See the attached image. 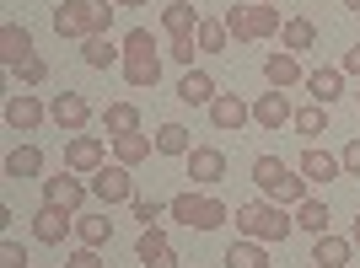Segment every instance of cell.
I'll return each instance as SVG.
<instances>
[{
	"label": "cell",
	"instance_id": "35",
	"mask_svg": "<svg viewBox=\"0 0 360 268\" xmlns=\"http://www.w3.org/2000/svg\"><path fill=\"white\" fill-rule=\"evenodd\" d=\"M167 247H172V241H167V231H162V225H150V231H140L135 257H140V263H150V257H156V253H167Z\"/></svg>",
	"mask_w": 360,
	"mask_h": 268
},
{
	"label": "cell",
	"instance_id": "33",
	"mask_svg": "<svg viewBox=\"0 0 360 268\" xmlns=\"http://www.w3.org/2000/svg\"><path fill=\"white\" fill-rule=\"evenodd\" d=\"M226 32H231V43H253V6H226Z\"/></svg>",
	"mask_w": 360,
	"mask_h": 268
},
{
	"label": "cell",
	"instance_id": "45",
	"mask_svg": "<svg viewBox=\"0 0 360 268\" xmlns=\"http://www.w3.org/2000/svg\"><path fill=\"white\" fill-rule=\"evenodd\" d=\"M113 6H150V0H113Z\"/></svg>",
	"mask_w": 360,
	"mask_h": 268
},
{
	"label": "cell",
	"instance_id": "23",
	"mask_svg": "<svg viewBox=\"0 0 360 268\" xmlns=\"http://www.w3.org/2000/svg\"><path fill=\"white\" fill-rule=\"evenodd\" d=\"M81 60H86L91 70H108V65H124V43H113L108 32H97V38H81Z\"/></svg>",
	"mask_w": 360,
	"mask_h": 268
},
{
	"label": "cell",
	"instance_id": "15",
	"mask_svg": "<svg viewBox=\"0 0 360 268\" xmlns=\"http://www.w3.org/2000/svg\"><path fill=\"white\" fill-rule=\"evenodd\" d=\"M248 119H253V102H242L237 91H221V97L210 102V123H215L221 134H237Z\"/></svg>",
	"mask_w": 360,
	"mask_h": 268
},
{
	"label": "cell",
	"instance_id": "24",
	"mask_svg": "<svg viewBox=\"0 0 360 268\" xmlns=\"http://www.w3.org/2000/svg\"><path fill=\"white\" fill-rule=\"evenodd\" d=\"M280 48H285V54H307V48H317V22H312V16H290L285 27H280Z\"/></svg>",
	"mask_w": 360,
	"mask_h": 268
},
{
	"label": "cell",
	"instance_id": "37",
	"mask_svg": "<svg viewBox=\"0 0 360 268\" xmlns=\"http://www.w3.org/2000/svg\"><path fill=\"white\" fill-rule=\"evenodd\" d=\"M167 54H172L178 65H188V70H194V54H205V48H199V32H188V38H172V48H167Z\"/></svg>",
	"mask_w": 360,
	"mask_h": 268
},
{
	"label": "cell",
	"instance_id": "49",
	"mask_svg": "<svg viewBox=\"0 0 360 268\" xmlns=\"http://www.w3.org/2000/svg\"><path fill=\"white\" fill-rule=\"evenodd\" d=\"M194 268H199V263H194Z\"/></svg>",
	"mask_w": 360,
	"mask_h": 268
},
{
	"label": "cell",
	"instance_id": "17",
	"mask_svg": "<svg viewBox=\"0 0 360 268\" xmlns=\"http://www.w3.org/2000/svg\"><path fill=\"white\" fill-rule=\"evenodd\" d=\"M301 86H307V97H312V102L328 107V102H339V97H345V70H339V65H323V70H312Z\"/></svg>",
	"mask_w": 360,
	"mask_h": 268
},
{
	"label": "cell",
	"instance_id": "29",
	"mask_svg": "<svg viewBox=\"0 0 360 268\" xmlns=\"http://www.w3.org/2000/svg\"><path fill=\"white\" fill-rule=\"evenodd\" d=\"M38 172H44V150L38 145H16L6 156V177H38Z\"/></svg>",
	"mask_w": 360,
	"mask_h": 268
},
{
	"label": "cell",
	"instance_id": "41",
	"mask_svg": "<svg viewBox=\"0 0 360 268\" xmlns=\"http://www.w3.org/2000/svg\"><path fill=\"white\" fill-rule=\"evenodd\" d=\"M339 161H345V172H349V177H360V140H349V145L339 150Z\"/></svg>",
	"mask_w": 360,
	"mask_h": 268
},
{
	"label": "cell",
	"instance_id": "7",
	"mask_svg": "<svg viewBox=\"0 0 360 268\" xmlns=\"http://www.w3.org/2000/svg\"><path fill=\"white\" fill-rule=\"evenodd\" d=\"M65 166L81 172V177H91L97 166H108V140L103 134H70L65 140Z\"/></svg>",
	"mask_w": 360,
	"mask_h": 268
},
{
	"label": "cell",
	"instance_id": "30",
	"mask_svg": "<svg viewBox=\"0 0 360 268\" xmlns=\"http://www.w3.org/2000/svg\"><path fill=\"white\" fill-rule=\"evenodd\" d=\"M188 150H194V134L183 123H162L156 129V156H188Z\"/></svg>",
	"mask_w": 360,
	"mask_h": 268
},
{
	"label": "cell",
	"instance_id": "4",
	"mask_svg": "<svg viewBox=\"0 0 360 268\" xmlns=\"http://www.w3.org/2000/svg\"><path fill=\"white\" fill-rule=\"evenodd\" d=\"M253 182H258V194H264V199H274V204H285V209H296L301 199H307V177L290 172L280 156H258V161H253Z\"/></svg>",
	"mask_w": 360,
	"mask_h": 268
},
{
	"label": "cell",
	"instance_id": "2",
	"mask_svg": "<svg viewBox=\"0 0 360 268\" xmlns=\"http://www.w3.org/2000/svg\"><path fill=\"white\" fill-rule=\"evenodd\" d=\"M290 231H296V220L285 215V204H274V199H253V204H242L237 209V236L248 241H285Z\"/></svg>",
	"mask_w": 360,
	"mask_h": 268
},
{
	"label": "cell",
	"instance_id": "11",
	"mask_svg": "<svg viewBox=\"0 0 360 268\" xmlns=\"http://www.w3.org/2000/svg\"><path fill=\"white\" fill-rule=\"evenodd\" d=\"M32 32L22 27V22H6V27H0V65H6V70H22V65L27 60H38V54H32Z\"/></svg>",
	"mask_w": 360,
	"mask_h": 268
},
{
	"label": "cell",
	"instance_id": "5",
	"mask_svg": "<svg viewBox=\"0 0 360 268\" xmlns=\"http://www.w3.org/2000/svg\"><path fill=\"white\" fill-rule=\"evenodd\" d=\"M167 209H172V220H178V225H188V231H215V225H226V220H231V209H226L221 199L194 194V188H188V194H178Z\"/></svg>",
	"mask_w": 360,
	"mask_h": 268
},
{
	"label": "cell",
	"instance_id": "36",
	"mask_svg": "<svg viewBox=\"0 0 360 268\" xmlns=\"http://www.w3.org/2000/svg\"><path fill=\"white\" fill-rule=\"evenodd\" d=\"M129 209H135L140 231H150V225H162L167 215H172V209H167V204H156V199H135V204H129Z\"/></svg>",
	"mask_w": 360,
	"mask_h": 268
},
{
	"label": "cell",
	"instance_id": "12",
	"mask_svg": "<svg viewBox=\"0 0 360 268\" xmlns=\"http://www.w3.org/2000/svg\"><path fill=\"white\" fill-rule=\"evenodd\" d=\"M49 119L60 123L65 134H81V129H86V119H91V102L81 97V91H60V97L49 102Z\"/></svg>",
	"mask_w": 360,
	"mask_h": 268
},
{
	"label": "cell",
	"instance_id": "27",
	"mask_svg": "<svg viewBox=\"0 0 360 268\" xmlns=\"http://www.w3.org/2000/svg\"><path fill=\"white\" fill-rule=\"evenodd\" d=\"M226 268H269V253H264V241L237 236L231 247H226Z\"/></svg>",
	"mask_w": 360,
	"mask_h": 268
},
{
	"label": "cell",
	"instance_id": "21",
	"mask_svg": "<svg viewBox=\"0 0 360 268\" xmlns=\"http://www.w3.org/2000/svg\"><path fill=\"white\" fill-rule=\"evenodd\" d=\"M75 241H81V247H108V241H113V220H108V209L75 215Z\"/></svg>",
	"mask_w": 360,
	"mask_h": 268
},
{
	"label": "cell",
	"instance_id": "34",
	"mask_svg": "<svg viewBox=\"0 0 360 268\" xmlns=\"http://www.w3.org/2000/svg\"><path fill=\"white\" fill-rule=\"evenodd\" d=\"M280 6H269V0H258L253 6V38H280Z\"/></svg>",
	"mask_w": 360,
	"mask_h": 268
},
{
	"label": "cell",
	"instance_id": "28",
	"mask_svg": "<svg viewBox=\"0 0 360 268\" xmlns=\"http://www.w3.org/2000/svg\"><path fill=\"white\" fill-rule=\"evenodd\" d=\"M103 123H108V140H119V134H140V107L135 102H108Z\"/></svg>",
	"mask_w": 360,
	"mask_h": 268
},
{
	"label": "cell",
	"instance_id": "44",
	"mask_svg": "<svg viewBox=\"0 0 360 268\" xmlns=\"http://www.w3.org/2000/svg\"><path fill=\"white\" fill-rule=\"evenodd\" d=\"M349 241H355V247H360V215H355V220H349Z\"/></svg>",
	"mask_w": 360,
	"mask_h": 268
},
{
	"label": "cell",
	"instance_id": "38",
	"mask_svg": "<svg viewBox=\"0 0 360 268\" xmlns=\"http://www.w3.org/2000/svg\"><path fill=\"white\" fill-rule=\"evenodd\" d=\"M16 75V81H22V86H44V81H49V60H27V65H22V70H11Z\"/></svg>",
	"mask_w": 360,
	"mask_h": 268
},
{
	"label": "cell",
	"instance_id": "16",
	"mask_svg": "<svg viewBox=\"0 0 360 268\" xmlns=\"http://www.w3.org/2000/svg\"><path fill=\"white\" fill-rule=\"evenodd\" d=\"M264 81H269L274 91L301 86V81H307V70H301V54H285V48H280V54H269V60H264Z\"/></svg>",
	"mask_w": 360,
	"mask_h": 268
},
{
	"label": "cell",
	"instance_id": "18",
	"mask_svg": "<svg viewBox=\"0 0 360 268\" xmlns=\"http://www.w3.org/2000/svg\"><path fill=\"white\" fill-rule=\"evenodd\" d=\"M349 253H355V241H349V236H333V231L312 236V263L317 268H345Z\"/></svg>",
	"mask_w": 360,
	"mask_h": 268
},
{
	"label": "cell",
	"instance_id": "13",
	"mask_svg": "<svg viewBox=\"0 0 360 268\" xmlns=\"http://www.w3.org/2000/svg\"><path fill=\"white\" fill-rule=\"evenodd\" d=\"M44 119H49V107L38 102L32 91H16L11 102H6V129H16V134H32Z\"/></svg>",
	"mask_w": 360,
	"mask_h": 268
},
{
	"label": "cell",
	"instance_id": "48",
	"mask_svg": "<svg viewBox=\"0 0 360 268\" xmlns=\"http://www.w3.org/2000/svg\"><path fill=\"white\" fill-rule=\"evenodd\" d=\"M269 6H274V0H269Z\"/></svg>",
	"mask_w": 360,
	"mask_h": 268
},
{
	"label": "cell",
	"instance_id": "9",
	"mask_svg": "<svg viewBox=\"0 0 360 268\" xmlns=\"http://www.w3.org/2000/svg\"><path fill=\"white\" fill-rule=\"evenodd\" d=\"M75 231V215L60 204H38V215H32V236L44 241V247H60L65 236Z\"/></svg>",
	"mask_w": 360,
	"mask_h": 268
},
{
	"label": "cell",
	"instance_id": "40",
	"mask_svg": "<svg viewBox=\"0 0 360 268\" xmlns=\"http://www.w3.org/2000/svg\"><path fill=\"white\" fill-rule=\"evenodd\" d=\"M0 268H27V247L6 241V247H0Z\"/></svg>",
	"mask_w": 360,
	"mask_h": 268
},
{
	"label": "cell",
	"instance_id": "42",
	"mask_svg": "<svg viewBox=\"0 0 360 268\" xmlns=\"http://www.w3.org/2000/svg\"><path fill=\"white\" fill-rule=\"evenodd\" d=\"M140 268H178V253L167 247V253H156V257H150V263H140Z\"/></svg>",
	"mask_w": 360,
	"mask_h": 268
},
{
	"label": "cell",
	"instance_id": "14",
	"mask_svg": "<svg viewBox=\"0 0 360 268\" xmlns=\"http://www.w3.org/2000/svg\"><path fill=\"white\" fill-rule=\"evenodd\" d=\"M290 119H296V113H290V97H285V91H274V86L253 102V123H258V129H269V134H280Z\"/></svg>",
	"mask_w": 360,
	"mask_h": 268
},
{
	"label": "cell",
	"instance_id": "47",
	"mask_svg": "<svg viewBox=\"0 0 360 268\" xmlns=\"http://www.w3.org/2000/svg\"><path fill=\"white\" fill-rule=\"evenodd\" d=\"M355 102H360V86H355Z\"/></svg>",
	"mask_w": 360,
	"mask_h": 268
},
{
	"label": "cell",
	"instance_id": "3",
	"mask_svg": "<svg viewBox=\"0 0 360 268\" xmlns=\"http://www.w3.org/2000/svg\"><path fill=\"white\" fill-rule=\"evenodd\" d=\"M124 81L135 91H146V86H156L162 81V54H156V38H150L146 27H129L124 32Z\"/></svg>",
	"mask_w": 360,
	"mask_h": 268
},
{
	"label": "cell",
	"instance_id": "8",
	"mask_svg": "<svg viewBox=\"0 0 360 268\" xmlns=\"http://www.w3.org/2000/svg\"><path fill=\"white\" fill-rule=\"evenodd\" d=\"M86 182H81V172H70L65 166L60 177H44V204H60V209H70V215H81V204H86Z\"/></svg>",
	"mask_w": 360,
	"mask_h": 268
},
{
	"label": "cell",
	"instance_id": "1",
	"mask_svg": "<svg viewBox=\"0 0 360 268\" xmlns=\"http://www.w3.org/2000/svg\"><path fill=\"white\" fill-rule=\"evenodd\" d=\"M113 0H65L54 6V32L60 38H97V32L113 27Z\"/></svg>",
	"mask_w": 360,
	"mask_h": 268
},
{
	"label": "cell",
	"instance_id": "39",
	"mask_svg": "<svg viewBox=\"0 0 360 268\" xmlns=\"http://www.w3.org/2000/svg\"><path fill=\"white\" fill-rule=\"evenodd\" d=\"M65 268H103V247H75L65 257Z\"/></svg>",
	"mask_w": 360,
	"mask_h": 268
},
{
	"label": "cell",
	"instance_id": "32",
	"mask_svg": "<svg viewBox=\"0 0 360 268\" xmlns=\"http://www.w3.org/2000/svg\"><path fill=\"white\" fill-rule=\"evenodd\" d=\"M290 129H296V134H307V140H317V134H328V107H323V102L301 107L296 119H290Z\"/></svg>",
	"mask_w": 360,
	"mask_h": 268
},
{
	"label": "cell",
	"instance_id": "43",
	"mask_svg": "<svg viewBox=\"0 0 360 268\" xmlns=\"http://www.w3.org/2000/svg\"><path fill=\"white\" fill-rule=\"evenodd\" d=\"M339 70H345V75H360V43L345 54V65H339Z\"/></svg>",
	"mask_w": 360,
	"mask_h": 268
},
{
	"label": "cell",
	"instance_id": "46",
	"mask_svg": "<svg viewBox=\"0 0 360 268\" xmlns=\"http://www.w3.org/2000/svg\"><path fill=\"white\" fill-rule=\"evenodd\" d=\"M339 6H345V11H360V0H339Z\"/></svg>",
	"mask_w": 360,
	"mask_h": 268
},
{
	"label": "cell",
	"instance_id": "31",
	"mask_svg": "<svg viewBox=\"0 0 360 268\" xmlns=\"http://www.w3.org/2000/svg\"><path fill=\"white\" fill-rule=\"evenodd\" d=\"M199 48H205V54H226V48H231V32H226L221 16H205V22H199Z\"/></svg>",
	"mask_w": 360,
	"mask_h": 268
},
{
	"label": "cell",
	"instance_id": "10",
	"mask_svg": "<svg viewBox=\"0 0 360 268\" xmlns=\"http://www.w3.org/2000/svg\"><path fill=\"white\" fill-rule=\"evenodd\" d=\"M183 161H188V177H194V188H215V182L226 177V150H215V145H194Z\"/></svg>",
	"mask_w": 360,
	"mask_h": 268
},
{
	"label": "cell",
	"instance_id": "6",
	"mask_svg": "<svg viewBox=\"0 0 360 268\" xmlns=\"http://www.w3.org/2000/svg\"><path fill=\"white\" fill-rule=\"evenodd\" d=\"M86 188H91V199H97V204H108V209H113V204H135V177H129V166H119V161H113V166H97V172H91V177H86Z\"/></svg>",
	"mask_w": 360,
	"mask_h": 268
},
{
	"label": "cell",
	"instance_id": "19",
	"mask_svg": "<svg viewBox=\"0 0 360 268\" xmlns=\"http://www.w3.org/2000/svg\"><path fill=\"white\" fill-rule=\"evenodd\" d=\"M296 172H301L307 182H333L339 172H345V161H339V156H328V150H317V145H307V150H301V166H296Z\"/></svg>",
	"mask_w": 360,
	"mask_h": 268
},
{
	"label": "cell",
	"instance_id": "20",
	"mask_svg": "<svg viewBox=\"0 0 360 268\" xmlns=\"http://www.w3.org/2000/svg\"><path fill=\"white\" fill-rule=\"evenodd\" d=\"M221 91H215V75L210 70H188L178 81V102H188V107H210Z\"/></svg>",
	"mask_w": 360,
	"mask_h": 268
},
{
	"label": "cell",
	"instance_id": "25",
	"mask_svg": "<svg viewBox=\"0 0 360 268\" xmlns=\"http://www.w3.org/2000/svg\"><path fill=\"white\" fill-rule=\"evenodd\" d=\"M150 150H156V140H146V134H119L113 140V161L135 172L140 161H150Z\"/></svg>",
	"mask_w": 360,
	"mask_h": 268
},
{
	"label": "cell",
	"instance_id": "26",
	"mask_svg": "<svg viewBox=\"0 0 360 268\" xmlns=\"http://www.w3.org/2000/svg\"><path fill=\"white\" fill-rule=\"evenodd\" d=\"M290 220H296V231H307V236H323L333 215H328V204H323V199H301Z\"/></svg>",
	"mask_w": 360,
	"mask_h": 268
},
{
	"label": "cell",
	"instance_id": "22",
	"mask_svg": "<svg viewBox=\"0 0 360 268\" xmlns=\"http://www.w3.org/2000/svg\"><path fill=\"white\" fill-rule=\"evenodd\" d=\"M199 6L194 0H178V6H162V27H167V38H188V32H199Z\"/></svg>",
	"mask_w": 360,
	"mask_h": 268
}]
</instances>
